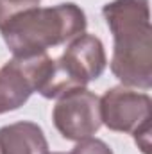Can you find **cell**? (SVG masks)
<instances>
[{
    "label": "cell",
    "mask_w": 152,
    "mask_h": 154,
    "mask_svg": "<svg viewBox=\"0 0 152 154\" xmlns=\"http://www.w3.org/2000/svg\"><path fill=\"white\" fill-rule=\"evenodd\" d=\"M39 2L41 0H0V23L18 11L39 5Z\"/></svg>",
    "instance_id": "9"
},
{
    "label": "cell",
    "mask_w": 152,
    "mask_h": 154,
    "mask_svg": "<svg viewBox=\"0 0 152 154\" xmlns=\"http://www.w3.org/2000/svg\"><path fill=\"white\" fill-rule=\"evenodd\" d=\"M56 100L52 120L65 140L79 142L100 129V100L88 88L72 90Z\"/></svg>",
    "instance_id": "6"
},
{
    "label": "cell",
    "mask_w": 152,
    "mask_h": 154,
    "mask_svg": "<svg viewBox=\"0 0 152 154\" xmlns=\"http://www.w3.org/2000/svg\"><path fill=\"white\" fill-rule=\"evenodd\" d=\"M68 154H113V151L106 142L90 136V138L79 140L77 145Z\"/></svg>",
    "instance_id": "8"
},
{
    "label": "cell",
    "mask_w": 152,
    "mask_h": 154,
    "mask_svg": "<svg viewBox=\"0 0 152 154\" xmlns=\"http://www.w3.org/2000/svg\"><path fill=\"white\" fill-rule=\"evenodd\" d=\"M48 52L32 57H13L0 68V115L16 111L38 91L48 74Z\"/></svg>",
    "instance_id": "4"
},
{
    "label": "cell",
    "mask_w": 152,
    "mask_h": 154,
    "mask_svg": "<svg viewBox=\"0 0 152 154\" xmlns=\"http://www.w3.org/2000/svg\"><path fill=\"white\" fill-rule=\"evenodd\" d=\"M108 66L104 43L93 34H81L72 39L61 57L50 63L38 93L45 99H59L61 95L86 88L91 81H97Z\"/></svg>",
    "instance_id": "3"
},
{
    "label": "cell",
    "mask_w": 152,
    "mask_h": 154,
    "mask_svg": "<svg viewBox=\"0 0 152 154\" xmlns=\"http://www.w3.org/2000/svg\"><path fill=\"white\" fill-rule=\"evenodd\" d=\"M113 34V75L129 88H152V25L149 0H113L102 7Z\"/></svg>",
    "instance_id": "1"
},
{
    "label": "cell",
    "mask_w": 152,
    "mask_h": 154,
    "mask_svg": "<svg viewBox=\"0 0 152 154\" xmlns=\"http://www.w3.org/2000/svg\"><path fill=\"white\" fill-rule=\"evenodd\" d=\"M48 142L43 129L31 120L0 127V154H45Z\"/></svg>",
    "instance_id": "7"
},
{
    "label": "cell",
    "mask_w": 152,
    "mask_h": 154,
    "mask_svg": "<svg viewBox=\"0 0 152 154\" xmlns=\"http://www.w3.org/2000/svg\"><path fill=\"white\" fill-rule=\"evenodd\" d=\"M100 100V120L116 133L134 134L152 122V99L149 93L129 86L109 88Z\"/></svg>",
    "instance_id": "5"
},
{
    "label": "cell",
    "mask_w": 152,
    "mask_h": 154,
    "mask_svg": "<svg viewBox=\"0 0 152 154\" xmlns=\"http://www.w3.org/2000/svg\"><path fill=\"white\" fill-rule=\"evenodd\" d=\"M86 14L74 2L52 7H29L0 23V34L13 57H32L70 43L86 32Z\"/></svg>",
    "instance_id": "2"
},
{
    "label": "cell",
    "mask_w": 152,
    "mask_h": 154,
    "mask_svg": "<svg viewBox=\"0 0 152 154\" xmlns=\"http://www.w3.org/2000/svg\"><path fill=\"white\" fill-rule=\"evenodd\" d=\"M45 154H68V152H50V151H47Z\"/></svg>",
    "instance_id": "10"
}]
</instances>
